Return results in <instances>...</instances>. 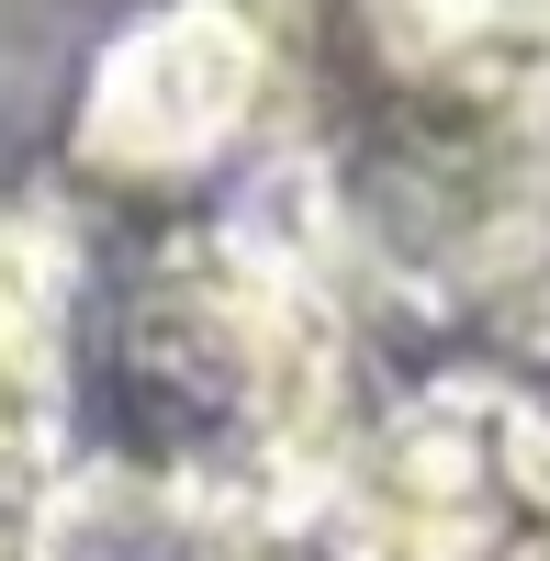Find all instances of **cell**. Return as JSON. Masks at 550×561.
<instances>
[{
    "label": "cell",
    "mask_w": 550,
    "mask_h": 561,
    "mask_svg": "<svg viewBox=\"0 0 550 561\" xmlns=\"http://www.w3.org/2000/svg\"><path fill=\"white\" fill-rule=\"evenodd\" d=\"M124 370L158 404L169 517H303L348 472V348L303 270L259 248H180L124 325Z\"/></svg>",
    "instance_id": "cell-1"
},
{
    "label": "cell",
    "mask_w": 550,
    "mask_h": 561,
    "mask_svg": "<svg viewBox=\"0 0 550 561\" xmlns=\"http://www.w3.org/2000/svg\"><path fill=\"white\" fill-rule=\"evenodd\" d=\"M270 79H282V34L248 0H180V12H158L147 34L113 45V68L79 113V158L113 180L203 169L225 135L259 124Z\"/></svg>",
    "instance_id": "cell-2"
},
{
    "label": "cell",
    "mask_w": 550,
    "mask_h": 561,
    "mask_svg": "<svg viewBox=\"0 0 550 561\" xmlns=\"http://www.w3.org/2000/svg\"><path fill=\"white\" fill-rule=\"evenodd\" d=\"M371 57L427 113L517 124L550 102V0H371Z\"/></svg>",
    "instance_id": "cell-3"
},
{
    "label": "cell",
    "mask_w": 550,
    "mask_h": 561,
    "mask_svg": "<svg viewBox=\"0 0 550 561\" xmlns=\"http://www.w3.org/2000/svg\"><path fill=\"white\" fill-rule=\"evenodd\" d=\"M472 270H483V280H506L517 325L550 348V158H528L506 192H494V225L472 237Z\"/></svg>",
    "instance_id": "cell-4"
},
{
    "label": "cell",
    "mask_w": 550,
    "mask_h": 561,
    "mask_svg": "<svg viewBox=\"0 0 550 561\" xmlns=\"http://www.w3.org/2000/svg\"><path fill=\"white\" fill-rule=\"evenodd\" d=\"M494 561H550V517H528V528H517L506 550H494Z\"/></svg>",
    "instance_id": "cell-5"
}]
</instances>
